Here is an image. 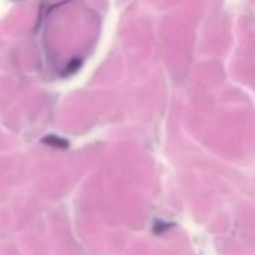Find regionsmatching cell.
<instances>
[{
    "instance_id": "6da1fadb",
    "label": "cell",
    "mask_w": 255,
    "mask_h": 255,
    "mask_svg": "<svg viewBox=\"0 0 255 255\" xmlns=\"http://www.w3.org/2000/svg\"><path fill=\"white\" fill-rule=\"evenodd\" d=\"M42 143L47 144V146L56 147V149H68L69 147L68 140L62 138V137H57V135H47V137L42 138Z\"/></svg>"
},
{
    "instance_id": "7a4b0ae2",
    "label": "cell",
    "mask_w": 255,
    "mask_h": 255,
    "mask_svg": "<svg viewBox=\"0 0 255 255\" xmlns=\"http://www.w3.org/2000/svg\"><path fill=\"white\" fill-rule=\"evenodd\" d=\"M11 2H21V0H11Z\"/></svg>"
}]
</instances>
